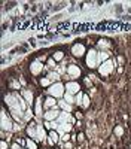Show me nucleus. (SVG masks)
<instances>
[{
  "mask_svg": "<svg viewBox=\"0 0 131 149\" xmlns=\"http://www.w3.org/2000/svg\"><path fill=\"white\" fill-rule=\"evenodd\" d=\"M48 93L51 97H55V99H60L61 95H64V86L63 84H60V82H55V84H52L49 88H48Z\"/></svg>",
  "mask_w": 131,
  "mask_h": 149,
  "instance_id": "f257e3e1",
  "label": "nucleus"
},
{
  "mask_svg": "<svg viewBox=\"0 0 131 149\" xmlns=\"http://www.w3.org/2000/svg\"><path fill=\"white\" fill-rule=\"evenodd\" d=\"M113 69H115V61H112V60H107V61H104V63L100 64L98 67V72L101 76H109L112 72H113Z\"/></svg>",
  "mask_w": 131,
  "mask_h": 149,
  "instance_id": "f03ea898",
  "label": "nucleus"
},
{
  "mask_svg": "<svg viewBox=\"0 0 131 149\" xmlns=\"http://www.w3.org/2000/svg\"><path fill=\"white\" fill-rule=\"evenodd\" d=\"M86 66L90 69H95L98 66V54L95 52V49H90L86 54Z\"/></svg>",
  "mask_w": 131,
  "mask_h": 149,
  "instance_id": "7ed1b4c3",
  "label": "nucleus"
},
{
  "mask_svg": "<svg viewBox=\"0 0 131 149\" xmlns=\"http://www.w3.org/2000/svg\"><path fill=\"white\" fill-rule=\"evenodd\" d=\"M12 125H14V124H12L11 118L6 115V110L3 109V110H2V130H3V131H11V130H14Z\"/></svg>",
  "mask_w": 131,
  "mask_h": 149,
  "instance_id": "20e7f679",
  "label": "nucleus"
},
{
  "mask_svg": "<svg viewBox=\"0 0 131 149\" xmlns=\"http://www.w3.org/2000/svg\"><path fill=\"white\" fill-rule=\"evenodd\" d=\"M67 75H69V78H72V79L79 78V76H81V69H79V66H76V64L69 66V67H67Z\"/></svg>",
  "mask_w": 131,
  "mask_h": 149,
  "instance_id": "39448f33",
  "label": "nucleus"
},
{
  "mask_svg": "<svg viewBox=\"0 0 131 149\" xmlns=\"http://www.w3.org/2000/svg\"><path fill=\"white\" fill-rule=\"evenodd\" d=\"M60 113H61V112H60L57 107H54V109H49L43 116H45V121H55V119H58Z\"/></svg>",
  "mask_w": 131,
  "mask_h": 149,
  "instance_id": "423d86ee",
  "label": "nucleus"
},
{
  "mask_svg": "<svg viewBox=\"0 0 131 149\" xmlns=\"http://www.w3.org/2000/svg\"><path fill=\"white\" fill-rule=\"evenodd\" d=\"M27 134L33 139V140H36L37 137V124L36 122H29V125H27Z\"/></svg>",
  "mask_w": 131,
  "mask_h": 149,
  "instance_id": "0eeeda50",
  "label": "nucleus"
},
{
  "mask_svg": "<svg viewBox=\"0 0 131 149\" xmlns=\"http://www.w3.org/2000/svg\"><path fill=\"white\" fill-rule=\"evenodd\" d=\"M66 90H67V93H70V94H76V93H81L79 90H81V86H79V84L77 82H67L66 84Z\"/></svg>",
  "mask_w": 131,
  "mask_h": 149,
  "instance_id": "6e6552de",
  "label": "nucleus"
},
{
  "mask_svg": "<svg viewBox=\"0 0 131 149\" xmlns=\"http://www.w3.org/2000/svg\"><path fill=\"white\" fill-rule=\"evenodd\" d=\"M72 54L75 57H82L85 54V46L82 43H76V45H73V48H72Z\"/></svg>",
  "mask_w": 131,
  "mask_h": 149,
  "instance_id": "1a4fd4ad",
  "label": "nucleus"
},
{
  "mask_svg": "<svg viewBox=\"0 0 131 149\" xmlns=\"http://www.w3.org/2000/svg\"><path fill=\"white\" fill-rule=\"evenodd\" d=\"M42 70H43V64L40 63V61H33L31 66H30V72H31V75H39Z\"/></svg>",
  "mask_w": 131,
  "mask_h": 149,
  "instance_id": "9d476101",
  "label": "nucleus"
},
{
  "mask_svg": "<svg viewBox=\"0 0 131 149\" xmlns=\"http://www.w3.org/2000/svg\"><path fill=\"white\" fill-rule=\"evenodd\" d=\"M48 143L49 145H55V143H58V140H60V134H58V131L57 130H52L51 133L48 134Z\"/></svg>",
  "mask_w": 131,
  "mask_h": 149,
  "instance_id": "9b49d317",
  "label": "nucleus"
},
{
  "mask_svg": "<svg viewBox=\"0 0 131 149\" xmlns=\"http://www.w3.org/2000/svg\"><path fill=\"white\" fill-rule=\"evenodd\" d=\"M73 119L70 118V115H69L67 112H61L60 113V116H58V124H67V122H72Z\"/></svg>",
  "mask_w": 131,
  "mask_h": 149,
  "instance_id": "f8f14e48",
  "label": "nucleus"
},
{
  "mask_svg": "<svg viewBox=\"0 0 131 149\" xmlns=\"http://www.w3.org/2000/svg\"><path fill=\"white\" fill-rule=\"evenodd\" d=\"M46 133H45V128L43 125H37V137H36V142H45L46 139Z\"/></svg>",
  "mask_w": 131,
  "mask_h": 149,
  "instance_id": "ddd939ff",
  "label": "nucleus"
},
{
  "mask_svg": "<svg viewBox=\"0 0 131 149\" xmlns=\"http://www.w3.org/2000/svg\"><path fill=\"white\" fill-rule=\"evenodd\" d=\"M22 97H24V100L27 101L29 104H31V103H33V93H31V91L24 90V91H22Z\"/></svg>",
  "mask_w": 131,
  "mask_h": 149,
  "instance_id": "4468645a",
  "label": "nucleus"
},
{
  "mask_svg": "<svg viewBox=\"0 0 131 149\" xmlns=\"http://www.w3.org/2000/svg\"><path fill=\"white\" fill-rule=\"evenodd\" d=\"M55 103H57V99L55 97H48L45 100V106L49 107V109H54L55 107Z\"/></svg>",
  "mask_w": 131,
  "mask_h": 149,
  "instance_id": "2eb2a0df",
  "label": "nucleus"
},
{
  "mask_svg": "<svg viewBox=\"0 0 131 149\" xmlns=\"http://www.w3.org/2000/svg\"><path fill=\"white\" fill-rule=\"evenodd\" d=\"M34 113H36L37 116H42V100H37L36 101V106H34Z\"/></svg>",
  "mask_w": 131,
  "mask_h": 149,
  "instance_id": "dca6fc26",
  "label": "nucleus"
},
{
  "mask_svg": "<svg viewBox=\"0 0 131 149\" xmlns=\"http://www.w3.org/2000/svg\"><path fill=\"white\" fill-rule=\"evenodd\" d=\"M109 60V54L106 51H101L100 54H98V64L100 63H104V61H107Z\"/></svg>",
  "mask_w": 131,
  "mask_h": 149,
  "instance_id": "f3484780",
  "label": "nucleus"
},
{
  "mask_svg": "<svg viewBox=\"0 0 131 149\" xmlns=\"http://www.w3.org/2000/svg\"><path fill=\"white\" fill-rule=\"evenodd\" d=\"M58 106L63 109V110H67V112H70L72 110V104L70 103H67V101H58Z\"/></svg>",
  "mask_w": 131,
  "mask_h": 149,
  "instance_id": "a211bd4d",
  "label": "nucleus"
},
{
  "mask_svg": "<svg viewBox=\"0 0 131 149\" xmlns=\"http://www.w3.org/2000/svg\"><path fill=\"white\" fill-rule=\"evenodd\" d=\"M98 46H100L101 49H103V48H104V49H107V48L110 46V43H109V40H107V39H100V40H98Z\"/></svg>",
  "mask_w": 131,
  "mask_h": 149,
  "instance_id": "6ab92c4d",
  "label": "nucleus"
},
{
  "mask_svg": "<svg viewBox=\"0 0 131 149\" xmlns=\"http://www.w3.org/2000/svg\"><path fill=\"white\" fill-rule=\"evenodd\" d=\"M25 146H27V149H37L36 140H33V139H29L27 143H25Z\"/></svg>",
  "mask_w": 131,
  "mask_h": 149,
  "instance_id": "aec40b11",
  "label": "nucleus"
},
{
  "mask_svg": "<svg viewBox=\"0 0 131 149\" xmlns=\"http://www.w3.org/2000/svg\"><path fill=\"white\" fill-rule=\"evenodd\" d=\"M52 58H54L55 61H61V60L64 58V52H61V51H57L55 54L52 55Z\"/></svg>",
  "mask_w": 131,
  "mask_h": 149,
  "instance_id": "412c9836",
  "label": "nucleus"
},
{
  "mask_svg": "<svg viewBox=\"0 0 131 149\" xmlns=\"http://www.w3.org/2000/svg\"><path fill=\"white\" fill-rule=\"evenodd\" d=\"M64 99H66L67 103H70V104H72V103H76V100L73 99V94H70V93H66V94H64Z\"/></svg>",
  "mask_w": 131,
  "mask_h": 149,
  "instance_id": "4be33fe9",
  "label": "nucleus"
},
{
  "mask_svg": "<svg viewBox=\"0 0 131 149\" xmlns=\"http://www.w3.org/2000/svg\"><path fill=\"white\" fill-rule=\"evenodd\" d=\"M40 84H42V86H51L52 84H51V79L46 76V78H42V81H40Z\"/></svg>",
  "mask_w": 131,
  "mask_h": 149,
  "instance_id": "5701e85b",
  "label": "nucleus"
},
{
  "mask_svg": "<svg viewBox=\"0 0 131 149\" xmlns=\"http://www.w3.org/2000/svg\"><path fill=\"white\" fill-rule=\"evenodd\" d=\"M48 78L51 79V82H52V81H57V82H58V79H60V75H58V73H54V72H51V73L48 75Z\"/></svg>",
  "mask_w": 131,
  "mask_h": 149,
  "instance_id": "b1692460",
  "label": "nucleus"
},
{
  "mask_svg": "<svg viewBox=\"0 0 131 149\" xmlns=\"http://www.w3.org/2000/svg\"><path fill=\"white\" fill-rule=\"evenodd\" d=\"M82 106H83V107H88V106H90V97H88V95H83V99H82Z\"/></svg>",
  "mask_w": 131,
  "mask_h": 149,
  "instance_id": "393cba45",
  "label": "nucleus"
},
{
  "mask_svg": "<svg viewBox=\"0 0 131 149\" xmlns=\"http://www.w3.org/2000/svg\"><path fill=\"white\" fill-rule=\"evenodd\" d=\"M55 66H57V61H55L54 58H51V60H48V67H49V69H54Z\"/></svg>",
  "mask_w": 131,
  "mask_h": 149,
  "instance_id": "a878e982",
  "label": "nucleus"
},
{
  "mask_svg": "<svg viewBox=\"0 0 131 149\" xmlns=\"http://www.w3.org/2000/svg\"><path fill=\"white\" fill-rule=\"evenodd\" d=\"M82 99H83V94L82 93H77L76 94V103L77 104H82Z\"/></svg>",
  "mask_w": 131,
  "mask_h": 149,
  "instance_id": "bb28decb",
  "label": "nucleus"
},
{
  "mask_svg": "<svg viewBox=\"0 0 131 149\" xmlns=\"http://www.w3.org/2000/svg\"><path fill=\"white\" fill-rule=\"evenodd\" d=\"M30 118H31V109H27V110H25V115H24V119L30 121Z\"/></svg>",
  "mask_w": 131,
  "mask_h": 149,
  "instance_id": "cd10ccee",
  "label": "nucleus"
},
{
  "mask_svg": "<svg viewBox=\"0 0 131 149\" xmlns=\"http://www.w3.org/2000/svg\"><path fill=\"white\" fill-rule=\"evenodd\" d=\"M122 133H124L122 127H116V128H115V134H116V136H122Z\"/></svg>",
  "mask_w": 131,
  "mask_h": 149,
  "instance_id": "c85d7f7f",
  "label": "nucleus"
},
{
  "mask_svg": "<svg viewBox=\"0 0 131 149\" xmlns=\"http://www.w3.org/2000/svg\"><path fill=\"white\" fill-rule=\"evenodd\" d=\"M61 139H63L64 142H67V140L70 139V136H69V133H64V134H61Z\"/></svg>",
  "mask_w": 131,
  "mask_h": 149,
  "instance_id": "c756f323",
  "label": "nucleus"
},
{
  "mask_svg": "<svg viewBox=\"0 0 131 149\" xmlns=\"http://www.w3.org/2000/svg\"><path fill=\"white\" fill-rule=\"evenodd\" d=\"M0 148H2V149H7V143L5 142V140H2V143H0Z\"/></svg>",
  "mask_w": 131,
  "mask_h": 149,
  "instance_id": "7c9ffc66",
  "label": "nucleus"
},
{
  "mask_svg": "<svg viewBox=\"0 0 131 149\" xmlns=\"http://www.w3.org/2000/svg\"><path fill=\"white\" fill-rule=\"evenodd\" d=\"M64 149H72V143L66 142V145H64Z\"/></svg>",
  "mask_w": 131,
  "mask_h": 149,
  "instance_id": "2f4dec72",
  "label": "nucleus"
},
{
  "mask_svg": "<svg viewBox=\"0 0 131 149\" xmlns=\"http://www.w3.org/2000/svg\"><path fill=\"white\" fill-rule=\"evenodd\" d=\"M12 149H20V143H14V145H12Z\"/></svg>",
  "mask_w": 131,
  "mask_h": 149,
  "instance_id": "473e14b6",
  "label": "nucleus"
},
{
  "mask_svg": "<svg viewBox=\"0 0 131 149\" xmlns=\"http://www.w3.org/2000/svg\"><path fill=\"white\" fill-rule=\"evenodd\" d=\"M82 139H83V134H82V133L77 134V140H82Z\"/></svg>",
  "mask_w": 131,
  "mask_h": 149,
  "instance_id": "72a5a7b5",
  "label": "nucleus"
}]
</instances>
